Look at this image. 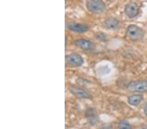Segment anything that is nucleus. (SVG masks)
<instances>
[{
    "mask_svg": "<svg viewBox=\"0 0 147 129\" xmlns=\"http://www.w3.org/2000/svg\"><path fill=\"white\" fill-rule=\"evenodd\" d=\"M126 35L132 41H139L144 37V31L136 25H130L126 29Z\"/></svg>",
    "mask_w": 147,
    "mask_h": 129,
    "instance_id": "nucleus-1",
    "label": "nucleus"
},
{
    "mask_svg": "<svg viewBox=\"0 0 147 129\" xmlns=\"http://www.w3.org/2000/svg\"><path fill=\"white\" fill-rule=\"evenodd\" d=\"M86 7L94 14H101L105 10V5L102 0H88Z\"/></svg>",
    "mask_w": 147,
    "mask_h": 129,
    "instance_id": "nucleus-2",
    "label": "nucleus"
},
{
    "mask_svg": "<svg viewBox=\"0 0 147 129\" xmlns=\"http://www.w3.org/2000/svg\"><path fill=\"white\" fill-rule=\"evenodd\" d=\"M127 90L132 92L143 93L147 91V80H136L129 82Z\"/></svg>",
    "mask_w": 147,
    "mask_h": 129,
    "instance_id": "nucleus-3",
    "label": "nucleus"
},
{
    "mask_svg": "<svg viewBox=\"0 0 147 129\" xmlns=\"http://www.w3.org/2000/svg\"><path fill=\"white\" fill-rule=\"evenodd\" d=\"M84 63V59L81 55L78 53H71V54L66 55L65 64L69 67H80Z\"/></svg>",
    "mask_w": 147,
    "mask_h": 129,
    "instance_id": "nucleus-4",
    "label": "nucleus"
},
{
    "mask_svg": "<svg viewBox=\"0 0 147 129\" xmlns=\"http://www.w3.org/2000/svg\"><path fill=\"white\" fill-rule=\"evenodd\" d=\"M75 45L84 50H92L95 48L94 44L87 39H80L75 41Z\"/></svg>",
    "mask_w": 147,
    "mask_h": 129,
    "instance_id": "nucleus-5",
    "label": "nucleus"
},
{
    "mask_svg": "<svg viewBox=\"0 0 147 129\" xmlns=\"http://www.w3.org/2000/svg\"><path fill=\"white\" fill-rule=\"evenodd\" d=\"M125 13L129 18L136 17L139 13V6L136 3H129L125 6Z\"/></svg>",
    "mask_w": 147,
    "mask_h": 129,
    "instance_id": "nucleus-6",
    "label": "nucleus"
},
{
    "mask_svg": "<svg viewBox=\"0 0 147 129\" xmlns=\"http://www.w3.org/2000/svg\"><path fill=\"white\" fill-rule=\"evenodd\" d=\"M69 90L73 95L76 97L80 98H90L91 96L84 89L80 88H77V87H71L69 88Z\"/></svg>",
    "mask_w": 147,
    "mask_h": 129,
    "instance_id": "nucleus-7",
    "label": "nucleus"
},
{
    "mask_svg": "<svg viewBox=\"0 0 147 129\" xmlns=\"http://www.w3.org/2000/svg\"><path fill=\"white\" fill-rule=\"evenodd\" d=\"M67 27L69 29L73 31L78 32V33H83L86 32L88 29V27L86 25L82 24V23H73L70 22L68 23Z\"/></svg>",
    "mask_w": 147,
    "mask_h": 129,
    "instance_id": "nucleus-8",
    "label": "nucleus"
},
{
    "mask_svg": "<svg viewBox=\"0 0 147 129\" xmlns=\"http://www.w3.org/2000/svg\"><path fill=\"white\" fill-rule=\"evenodd\" d=\"M86 116L88 119L89 123L92 125H96L98 123V117L94 114V112L92 109H88L86 112Z\"/></svg>",
    "mask_w": 147,
    "mask_h": 129,
    "instance_id": "nucleus-9",
    "label": "nucleus"
},
{
    "mask_svg": "<svg viewBox=\"0 0 147 129\" xmlns=\"http://www.w3.org/2000/svg\"><path fill=\"white\" fill-rule=\"evenodd\" d=\"M118 25H119V22L115 18H109L105 20V25L108 29H117Z\"/></svg>",
    "mask_w": 147,
    "mask_h": 129,
    "instance_id": "nucleus-10",
    "label": "nucleus"
},
{
    "mask_svg": "<svg viewBox=\"0 0 147 129\" xmlns=\"http://www.w3.org/2000/svg\"><path fill=\"white\" fill-rule=\"evenodd\" d=\"M143 100V95H139V94H134V95L129 96L128 97V102L133 106L139 105Z\"/></svg>",
    "mask_w": 147,
    "mask_h": 129,
    "instance_id": "nucleus-11",
    "label": "nucleus"
},
{
    "mask_svg": "<svg viewBox=\"0 0 147 129\" xmlns=\"http://www.w3.org/2000/svg\"><path fill=\"white\" fill-rule=\"evenodd\" d=\"M118 128L119 129H131V126L125 120H122L118 123Z\"/></svg>",
    "mask_w": 147,
    "mask_h": 129,
    "instance_id": "nucleus-12",
    "label": "nucleus"
},
{
    "mask_svg": "<svg viewBox=\"0 0 147 129\" xmlns=\"http://www.w3.org/2000/svg\"><path fill=\"white\" fill-rule=\"evenodd\" d=\"M96 37L98 38V39L100 40V41H105V36L103 33H98L96 35Z\"/></svg>",
    "mask_w": 147,
    "mask_h": 129,
    "instance_id": "nucleus-13",
    "label": "nucleus"
},
{
    "mask_svg": "<svg viewBox=\"0 0 147 129\" xmlns=\"http://www.w3.org/2000/svg\"><path fill=\"white\" fill-rule=\"evenodd\" d=\"M144 114H145V116L147 117V102H146V104H145V106H144Z\"/></svg>",
    "mask_w": 147,
    "mask_h": 129,
    "instance_id": "nucleus-14",
    "label": "nucleus"
},
{
    "mask_svg": "<svg viewBox=\"0 0 147 129\" xmlns=\"http://www.w3.org/2000/svg\"><path fill=\"white\" fill-rule=\"evenodd\" d=\"M141 129H147V125L144 126L143 127H142V128H141Z\"/></svg>",
    "mask_w": 147,
    "mask_h": 129,
    "instance_id": "nucleus-15",
    "label": "nucleus"
}]
</instances>
